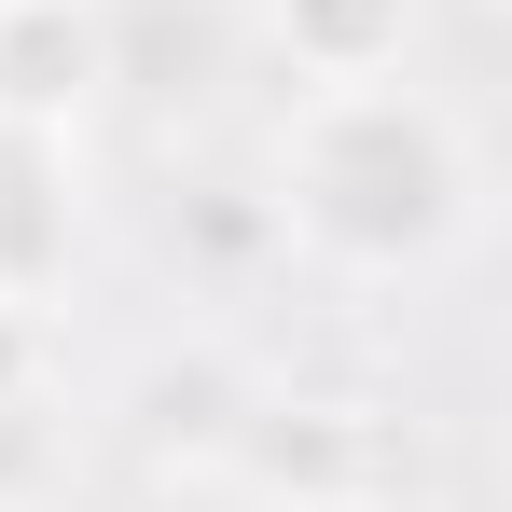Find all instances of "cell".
<instances>
[{
    "mask_svg": "<svg viewBox=\"0 0 512 512\" xmlns=\"http://www.w3.org/2000/svg\"><path fill=\"white\" fill-rule=\"evenodd\" d=\"M263 208L277 236L346 277V291H402L429 263L471 250L485 222V153L429 84L374 70V84H291L277 139H263Z\"/></svg>",
    "mask_w": 512,
    "mask_h": 512,
    "instance_id": "cell-1",
    "label": "cell"
},
{
    "mask_svg": "<svg viewBox=\"0 0 512 512\" xmlns=\"http://www.w3.org/2000/svg\"><path fill=\"white\" fill-rule=\"evenodd\" d=\"M125 84V14L111 0H0V125H84V97Z\"/></svg>",
    "mask_w": 512,
    "mask_h": 512,
    "instance_id": "cell-2",
    "label": "cell"
},
{
    "mask_svg": "<svg viewBox=\"0 0 512 512\" xmlns=\"http://www.w3.org/2000/svg\"><path fill=\"white\" fill-rule=\"evenodd\" d=\"M70 236H84L70 139H56V125H0V291H14V305H56Z\"/></svg>",
    "mask_w": 512,
    "mask_h": 512,
    "instance_id": "cell-3",
    "label": "cell"
},
{
    "mask_svg": "<svg viewBox=\"0 0 512 512\" xmlns=\"http://www.w3.org/2000/svg\"><path fill=\"white\" fill-rule=\"evenodd\" d=\"M222 457H236L250 485H277L291 512H346L360 499V416H346V402H250Z\"/></svg>",
    "mask_w": 512,
    "mask_h": 512,
    "instance_id": "cell-4",
    "label": "cell"
},
{
    "mask_svg": "<svg viewBox=\"0 0 512 512\" xmlns=\"http://www.w3.org/2000/svg\"><path fill=\"white\" fill-rule=\"evenodd\" d=\"M263 42L291 84H374L416 56V0H263Z\"/></svg>",
    "mask_w": 512,
    "mask_h": 512,
    "instance_id": "cell-5",
    "label": "cell"
},
{
    "mask_svg": "<svg viewBox=\"0 0 512 512\" xmlns=\"http://www.w3.org/2000/svg\"><path fill=\"white\" fill-rule=\"evenodd\" d=\"M56 402H0V512H42L56 499Z\"/></svg>",
    "mask_w": 512,
    "mask_h": 512,
    "instance_id": "cell-6",
    "label": "cell"
},
{
    "mask_svg": "<svg viewBox=\"0 0 512 512\" xmlns=\"http://www.w3.org/2000/svg\"><path fill=\"white\" fill-rule=\"evenodd\" d=\"M42 388H56V319L0 291V402H42Z\"/></svg>",
    "mask_w": 512,
    "mask_h": 512,
    "instance_id": "cell-7",
    "label": "cell"
},
{
    "mask_svg": "<svg viewBox=\"0 0 512 512\" xmlns=\"http://www.w3.org/2000/svg\"><path fill=\"white\" fill-rule=\"evenodd\" d=\"M346 512H374V499H346Z\"/></svg>",
    "mask_w": 512,
    "mask_h": 512,
    "instance_id": "cell-8",
    "label": "cell"
}]
</instances>
